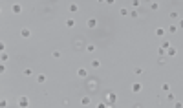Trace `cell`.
<instances>
[{
    "instance_id": "7c38bea8",
    "label": "cell",
    "mask_w": 183,
    "mask_h": 108,
    "mask_svg": "<svg viewBox=\"0 0 183 108\" xmlns=\"http://www.w3.org/2000/svg\"><path fill=\"white\" fill-rule=\"evenodd\" d=\"M68 9H70V13H77V11H79V4H75V2H71V4L68 6Z\"/></svg>"
},
{
    "instance_id": "e575fe53",
    "label": "cell",
    "mask_w": 183,
    "mask_h": 108,
    "mask_svg": "<svg viewBox=\"0 0 183 108\" xmlns=\"http://www.w3.org/2000/svg\"><path fill=\"white\" fill-rule=\"evenodd\" d=\"M179 28H181V29H183V18H181V20H179Z\"/></svg>"
},
{
    "instance_id": "3957f363",
    "label": "cell",
    "mask_w": 183,
    "mask_h": 108,
    "mask_svg": "<svg viewBox=\"0 0 183 108\" xmlns=\"http://www.w3.org/2000/svg\"><path fill=\"white\" fill-rule=\"evenodd\" d=\"M97 24H99V20H97L95 17H90V18L86 20V26H88V29H95V28H97Z\"/></svg>"
},
{
    "instance_id": "52a82bcc",
    "label": "cell",
    "mask_w": 183,
    "mask_h": 108,
    "mask_svg": "<svg viewBox=\"0 0 183 108\" xmlns=\"http://www.w3.org/2000/svg\"><path fill=\"white\" fill-rule=\"evenodd\" d=\"M77 77H81V79H86V77H88L86 68H79V70H77Z\"/></svg>"
},
{
    "instance_id": "d590c367",
    "label": "cell",
    "mask_w": 183,
    "mask_h": 108,
    "mask_svg": "<svg viewBox=\"0 0 183 108\" xmlns=\"http://www.w3.org/2000/svg\"><path fill=\"white\" fill-rule=\"evenodd\" d=\"M97 2H99V4H103V2H106V0H97Z\"/></svg>"
},
{
    "instance_id": "2e32d148",
    "label": "cell",
    "mask_w": 183,
    "mask_h": 108,
    "mask_svg": "<svg viewBox=\"0 0 183 108\" xmlns=\"http://www.w3.org/2000/svg\"><path fill=\"white\" fill-rule=\"evenodd\" d=\"M92 101H90V97L88 95H84V97H81V104H83V106H88Z\"/></svg>"
},
{
    "instance_id": "30bf717a",
    "label": "cell",
    "mask_w": 183,
    "mask_h": 108,
    "mask_svg": "<svg viewBox=\"0 0 183 108\" xmlns=\"http://www.w3.org/2000/svg\"><path fill=\"white\" fill-rule=\"evenodd\" d=\"M46 79H48V77H46L44 73H37V82H38V84H44Z\"/></svg>"
},
{
    "instance_id": "f546056e",
    "label": "cell",
    "mask_w": 183,
    "mask_h": 108,
    "mask_svg": "<svg viewBox=\"0 0 183 108\" xmlns=\"http://www.w3.org/2000/svg\"><path fill=\"white\" fill-rule=\"evenodd\" d=\"M81 46H83V40H75V50H79Z\"/></svg>"
},
{
    "instance_id": "1f68e13d",
    "label": "cell",
    "mask_w": 183,
    "mask_h": 108,
    "mask_svg": "<svg viewBox=\"0 0 183 108\" xmlns=\"http://www.w3.org/2000/svg\"><path fill=\"white\" fill-rule=\"evenodd\" d=\"M174 106H176V108H181V106H183V103H179V101H174Z\"/></svg>"
},
{
    "instance_id": "8d00e7d4",
    "label": "cell",
    "mask_w": 183,
    "mask_h": 108,
    "mask_svg": "<svg viewBox=\"0 0 183 108\" xmlns=\"http://www.w3.org/2000/svg\"><path fill=\"white\" fill-rule=\"evenodd\" d=\"M145 2H148V4H150V2H152V0H145Z\"/></svg>"
},
{
    "instance_id": "e0dca14e",
    "label": "cell",
    "mask_w": 183,
    "mask_h": 108,
    "mask_svg": "<svg viewBox=\"0 0 183 108\" xmlns=\"http://www.w3.org/2000/svg\"><path fill=\"white\" fill-rule=\"evenodd\" d=\"M148 6H150V9H152V11H157V9H159V2H156V0H152Z\"/></svg>"
},
{
    "instance_id": "6da1fadb",
    "label": "cell",
    "mask_w": 183,
    "mask_h": 108,
    "mask_svg": "<svg viewBox=\"0 0 183 108\" xmlns=\"http://www.w3.org/2000/svg\"><path fill=\"white\" fill-rule=\"evenodd\" d=\"M17 104H18L20 108H26V106H29V99H28L26 95H20V97L17 99Z\"/></svg>"
},
{
    "instance_id": "5bb4252c",
    "label": "cell",
    "mask_w": 183,
    "mask_h": 108,
    "mask_svg": "<svg viewBox=\"0 0 183 108\" xmlns=\"http://www.w3.org/2000/svg\"><path fill=\"white\" fill-rule=\"evenodd\" d=\"M64 24H66V28H73V26H75V20H73V18H71V17H68V18H66V22H64Z\"/></svg>"
},
{
    "instance_id": "277c9868",
    "label": "cell",
    "mask_w": 183,
    "mask_h": 108,
    "mask_svg": "<svg viewBox=\"0 0 183 108\" xmlns=\"http://www.w3.org/2000/svg\"><path fill=\"white\" fill-rule=\"evenodd\" d=\"M11 13L13 15H20L22 13V4H13L11 6Z\"/></svg>"
},
{
    "instance_id": "484cf974",
    "label": "cell",
    "mask_w": 183,
    "mask_h": 108,
    "mask_svg": "<svg viewBox=\"0 0 183 108\" xmlns=\"http://www.w3.org/2000/svg\"><path fill=\"white\" fill-rule=\"evenodd\" d=\"M128 13H130V11H128L126 7H121V9H119V15H121V17H126Z\"/></svg>"
},
{
    "instance_id": "4dcf8cb0",
    "label": "cell",
    "mask_w": 183,
    "mask_h": 108,
    "mask_svg": "<svg viewBox=\"0 0 183 108\" xmlns=\"http://www.w3.org/2000/svg\"><path fill=\"white\" fill-rule=\"evenodd\" d=\"M178 17H179L178 11H170V18H178Z\"/></svg>"
},
{
    "instance_id": "d6a6232c",
    "label": "cell",
    "mask_w": 183,
    "mask_h": 108,
    "mask_svg": "<svg viewBox=\"0 0 183 108\" xmlns=\"http://www.w3.org/2000/svg\"><path fill=\"white\" fill-rule=\"evenodd\" d=\"M161 46H163L165 50H169V46H172V44H170V42H163V44H161Z\"/></svg>"
},
{
    "instance_id": "f1b7e54d",
    "label": "cell",
    "mask_w": 183,
    "mask_h": 108,
    "mask_svg": "<svg viewBox=\"0 0 183 108\" xmlns=\"http://www.w3.org/2000/svg\"><path fill=\"white\" fill-rule=\"evenodd\" d=\"M139 6H141V0H132V7L134 9H137Z\"/></svg>"
},
{
    "instance_id": "ba28073f",
    "label": "cell",
    "mask_w": 183,
    "mask_h": 108,
    "mask_svg": "<svg viewBox=\"0 0 183 108\" xmlns=\"http://www.w3.org/2000/svg\"><path fill=\"white\" fill-rule=\"evenodd\" d=\"M86 88H88V92H97V82H95V81H88V86H86Z\"/></svg>"
},
{
    "instance_id": "9c48e42d",
    "label": "cell",
    "mask_w": 183,
    "mask_h": 108,
    "mask_svg": "<svg viewBox=\"0 0 183 108\" xmlns=\"http://www.w3.org/2000/svg\"><path fill=\"white\" fill-rule=\"evenodd\" d=\"M178 55V50L174 48V46H169V50H167V57H176Z\"/></svg>"
},
{
    "instance_id": "44dd1931",
    "label": "cell",
    "mask_w": 183,
    "mask_h": 108,
    "mask_svg": "<svg viewBox=\"0 0 183 108\" xmlns=\"http://www.w3.org/2000/svg\"><path fill=\"white\" fill-rule=\"evenodd\" d=\"M145 73V70L141 68V66H137V68H134V75H143Z\"/></svg>"
},
{
    "instance_id": "8992f818",
    "label": "cell",
    "mask_w": 183,
    "mask_h": 108,
    "mask_svg": "<svg viewBox=\"0 0 183 108\" xmlns=\"http://www.w3.org/2000/svg\"><path fill=\"white\" fill-rule=\"evenodd\" d=\"M141 90H143V84H141V82H134L132 84V92L134 94H139Z\"/></svg>"
},
{
    "instance_id": "5b68a950",
    "label": "cell",
    "mask_w": 183,
    "mask_h": 108,
    "mask_svg": "<svg viewBox=\"0 0 183 108\" xmlns=\"http://www.w3.org/2000/svg\"><path fill=\"white\" fill-rule=\"evenodd\" d=\"M20 37H22V38H29L31 37V29L29 28H22V29H20Z\"/></svg>"
},
{
    "instance_id": "4fadbf2b",
    "label": "cell",
    "mask_w": 183,
    "mask_h": 108,
    "mask_svg": "<svg viewBox=\"0 0 183 108\" xmlns=\"http://www.w3.org/2000/svg\"><path fill=\"white\" fill-rule=\"evenodd\" d=\"M60 57H62V53H60L59 50H53V51H51V59H55V60H59Z\"/></svg>"
},
{
    "instance_id": "7a4b0ae2",
    "label": "cell",
    "mask_w": 183,
    "mask_h": 108,
    "mask_svg": "<svg viewBox=\"0 0 183 108\" xmlns=\"http://www.w3.org/2000/svg\"><path fill=\"white\" fill-rule=\"evenodd\" d=\"M106 103H108L110 106H114V104L117 103V94H115V92H108V95H106Z\"/></svg>"
},
{
    "instance_id": "cb8c5ba5",
    "label": "cell",
    "mask_w": 183,
    "mask_h": 108,
    "mask_svg": "<svg viewBox=\"0 0 183 108\" xmlns=\"http://www.w3.org/2000/svg\"><path fill=\"white\" fill-rule=\"evenodd\" d=\"M161 90H163V92H170V84L169 82H163V84H161Z\"/></svg>"
},
{
    "instance_id": "d6986e66",
    "label": "cell",
    "mask_w": 183,
    "mask_h": 108,
    "mask_svg": "<svg viewBox=\"0 0 183 108\" xmlns=\"http://www.w3.org/2000/svg\"><path fill=\"white\" fill-rule=\"evenodd\" d=\"M167 101H169V103H174V101H176V95H174L172 92H167Z\"/></svg>"
},
{
    "instance_id": "4316f807",
    "label": "cell",
    "mask_w": 183,
    "mask_h": 108,
    "mask_svg": "<svg viewBox=\"0 0 183 108\" xmlns=\"http://www.w3.org/2000/svg\"><path fill=\"white\" fill-rule=\"evenodd\" d=\"M0 60H2V62H7V60H9V55H7L6 51H2V57H0Z\"/></svg>"
},
{
    "instance_id": "7402d4cb",
    "label": "cell",
    "mask_w": 183,
    "mask_h": 108,
    "mask_svg": "<svg viewBox=\"0 0 183 108\" xmlns=\"http://www.w3.org/2000/svg\"><path fill=\"white\" fill-rule=\"evenodd\" d=\"M167 33H170V35H174V33H178V26H169V29H167Z\"/></svg>"
},
{
    "instance_id": "603a6c76",
    "label": "cell",
    "mask_w": 183,
    "mask_h": 108,
    "mask_svg": "<svg viewBox=\"0 0 183 108\" xmlns=\"http://www.w3.org/2000/svg\"><path fill=\"white\" fill-rule=\"evenodd\" d=\"M167 59H169V57H159L157 64H159V66H165V64H167Z\"/></svg>"
},
{
    "instance_id": "83f0119b",
    "label": "cell",
    "mask_w": 183,
    "mask_h": 108,
    "mask_svg": "<svg viewBox=\"0 0 183 108\" xmlns=\"http://www.w3.org/2000/svg\"><path fill=\"white\" fill-rule=\"evenodd\" d=\"M128 17H132V18H137V17H139V13H137V9H132V11L128 13Z\"/></svg>"
},
{
    "instance_id": "9a60e30c",
    "label": "cell",
    "mask_w": 183,
    "mask_h": 108,
    "mask_svg": "<svg viewBox=\"0 0 183 108\" xmlns=\"http://www.w3.org/2000/svg\"><path fill=\"white\" fill-rule=\"evenodd\" d=\"M90 64H92V68H95V70H97V68H101V60H99V59H92V62H90Z\"/></svg>"
},
{
    "instance_id": "836d02e7",
    "label": "cell",
    "mask_w": 183,
    "mask_h": 108,
    "mask_svg": "<svg viewBox=\"0 0 183 108\" xmlns=\"http://www.w3.org/2000/svg\"><path fill=\"white\" fill-rule=\"evenodd\" d=\"M115 2H117V0H106V4H108V6H114Z\"/></svg>"
},
{
    "instance_id": "8fae6325",
    "label": "cell",
    "mask_w": 183,
    "mask_h": 108,
    "mask_svg": "<svg viewBox=\"0 0 183 108\" xmlns=\"http://www.w3.org/2000/svg\"><path fill=\"white\" fill-rule=\"evenodd\" d=\"M165 35H167V29H165V28H157V29H156V37L161 38V37H165Z\"/></svg>"
},
{
    "instance_id": "ac0fdd59",
    "label": "cell",
    "mask_w": 183,
    "mask_h": 108,
    "mask_svg": "<svg viewBox=\"0 0 183 108\" xmlns=\"http://www.w3.org/2000/svg\"><path fill=\"white\" fill-rule=\"evenodd\" d=\"M22 75H24V77H31V75H33V70H31V68H24V70H22Z\"/></svg>"
},
{
    "instance_id": "ffe728a7",
    "label": "cell",
    "mask_w": 183,
    "mask_h": 108,
    "mask_svg": "<svg viewBox=\"0 0 183 108\" xmlns=\"http://www.w3.org/2000/svg\"><path fill=\"white\" fill-rule=\"evenodd\" d=\"M157 55H159V57H167V50H165L163 46H159V50H157Z\"/></svg>"
},
{
    "instance_id": "d4e9b609",
    "label": "cell",
    "mask_w": 183,
    "mask_h": 108,
    "mask_svg": "<svg viewBox=\"0 0 183 108\" xmlns=\"http://www.w3.org/2000/svg\"><path fill=\"white\" fill-rule=\"evenodd\" d=\"M86 51L88 53H95V44H88L86 46Z\"/></svg>"
}]
</instances>
